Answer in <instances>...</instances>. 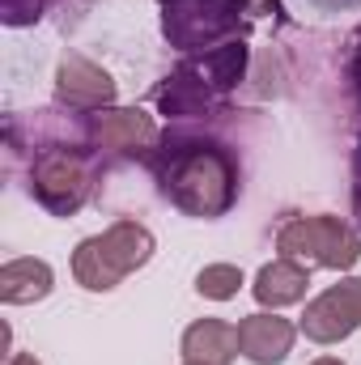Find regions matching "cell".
Returning a JSON list of instances; mask_svg holds the SVG:
<instances>
[{
    "instance_id": "17",
    "label": "cell",
    "mask_w": 361,
    "mask_h": 365,
    "mask_svg": "<svg viewBox=\"0 0 361 365\" xmlns=\"http://www.w3.org/2000/svg\"><path fill=\"white\" fill-rule=\"evenodd\" d=\"M4 365H43V361H39L34 353H9V357H4Z\"/></svg>"
},
{
    "instance_id": "20",
    "label": "cell",
    "mask_w": 361,
    "mask_h": 365,
    "mask_svg": "<svg viewBox=\"0 0 361 365\" xmlns=\"http://www.w3.org/2000/svg\"><path fill=\"white\" fill-rule=\"evenodd\" d=\"M310 365H345V361H340V357H315Z\"/></svg>"
},
{
    "instance_id": "4",
    "label": "cell",
    "mask_w": 361,
    "mask_h": 365,
    "mask_svg": "<svg viewBox=\"0 0 361 365\" xmlns=\"http://www.w3.org/2000/svg\"><path fill=\"white\" fill-rule=\"evenodd\" d=\"M98 191L93 145H47L30 162V195L51 217H77Z\"/></svg>"
},
{
    "instance_id": "10",
    "label": "cell",
    "mask_w": 361,
    "mask_h": 365,
    "mask_svg": "<svg viewBox=\"0 0 361 365\" xmlns=\"http://www.w3.org/2000/svg\"><path fill=\"white\" fill-rule=\"evenodd\" d=\"M298 344V323L280 319L276 310H255L238 319V357L251 365H280Z\"/></svg>"
},
{
    "instance_id": "14",
    "label": "cell",
    "mask_w": 361,
    "mask_h": 365,
    "mask_svg": "<svg viewBox=\"0 0 361 365\" xmlns=\"http://www.w3.org/2000/svg\"><path fill=\"white\" fill-rule=\"evenodd\" d=\"M243 284H247V276L238 264H208L195 272V293L208 302H230V297H238Z\"/></svg>"
},
{
    "instance_id": "13",
    "label": "cell",
    "mask_w": 361,
    "mask_h": 365,
    "mask_svg": "<svg viewBox=\"0 0 361 365\" xmlns=\"http://www.w3.org/2000/svg\"><path fill=\"white\" fill-rule=\"evenodd\" d=\"M183 361L195 365H234L238 357V323L225 319H195L183 331Z\"/></svg>"
},
{
    "instance_id": "19",
    "label": "cell",
    "mask_w": 361,
    "mask_h": 365,
    "mask_svg": "<svg viewBox=\"0 0 361 365\" xmlns=\"http://www.w3.org/2000/svg\"><path fill=\"white\" fill-rule=\"evenodd\" d=\"M353 191H361V145L353 149Z\"/></svg>"
},
{
    "instance_id": "6",
    "label": "cell",
    "mask_w": 361,
    "mask_h": 365,
    "mask_svg": "<svg viewBox=\"0 0 361 365\" xmlns=\"http://www.w3.org/2000/svg\"><path fill=\"white\" fill-rule=\"evenodd\" d=\"M247 13V0H162V38L183 56H200L238 38Z\"/></svg>"
},
{
    "instance_id": "11",
    "label": "cell",
    "mask_w": 361,
    "mask_h": 365,
    "mask_svg": "<svg viewBox=\"0 0 361 365\" xmlns=\"http://www.w3.org/2000/svg\"><path fill=\"white\" fill-rule=\"evenodd\" d=\"M251 293H255V302H260L264 310L298 306V302H306V293H310V268H306V264H298V259L276 255L272 264H264V268L255 272Z\"/></svg>"
},
{
    "instance_id": "2",
    "label": "cell",
    "mask_w": 361,
    "mask_h": 365,
    "mask_svg": "<svg viewBox=\"0 0 361 365\" xmlns=\"http://www.w3.org/2000/svg\"><path fill=\"white\" fill-rule=\"evenodd\" d=\"M243 73H247V43L243 38H230V43H221L213 51L187 56L179 68L166 77V86H158L153 102L171 119L213 115L230 98V90H238Z\"/></svg>"
},
{
    "instance_id": "3",
    "label": "cell",
    "mask_w": 361,
    "mask_h": 365,
    "mask_svg": "<svg viewBox=\"0 0 361 365\" xmlns=\"http://www.w3.org/2000/svg\"><path fill=\"white\" fill-rule=\"evenodd\" d=\"M158 251V238L149 225L132 221V217H119L111 221L102 234H90L77 242L73 251V280L90 293H111L119 289V280L132 272H141Z\"/></svg>"
},
{
    "instance_id": "5",
    "label": "cell",
    "mask_w": 361,
    "mask_h": 365,
    "mask_svg": "<svg viewBox=\"0 0 361 365\" xmlns=\"http://www.w3.org/2000/svg\"><path fill=\"white\" fill-rule=\"evenodd\" d=\"M276 251L285 259H298L306 268H327V272H349L361 259V234L332 217V212H298L285 217L276 230Z\"/></svg>"
},
{
    "instance_id": "7",
    "label": "cell",
    "mask_w": 361,
    "mask_h": 365,
    "mask_svg": "<svg viewBox=\"0 0 361 365\" xmlns=\"http://www.w3.org/2000/svg\"><path fill=\"white\" fill-rule=\"evenodd\" d=\"M86 136H90V145L98 153H115V158H128V162H145L158 149L162 128H158V119L145 106H106V110L90 115Z\"/></svg>"
},
{
    "instance_id": "18",
    "label": "cell",
    "mask_w": 361,
    "mask_h": 365,
    "mask_svg": "<svg viewBox=\"0 0 361 365\" xmlns=\"http://www.w3.org/2000/svg\"><path fill=\"white\" fill-rule=\"evenodd\" d=\"M319 9H357L361 0H315Z\"/></svg>"
},
{
    "instance_id": "15",
    "label": "cell",
    "mask_w": 361,
    "mask_h": 365,
    "mask_svg": "<svg viewBox=\"0 0 361 365\" xmlns=\"http://www.w3.org/2000/svg\"><path fill=\"white\" fill-rule=\"evenodd\" d=\"M349 77H353V90L361 98V30L353 34V43H349Z\"/></svg>"
},
{
    "instance_id": "8",
    "label": "cell",
    "mask_w": 361,
    "mask_h": 365,
    "mask_svg": "<svg viewBox=\"0 0 361 365\" xmlns=\"http://www.w3.org/2000/svg\"><path fill=\"white\" fill-rule=\"evenodd\" d=\"M361 327V276H345L306 302L298 331L310 344H340Z\"/></svg>"
},
{
    "instance_id": "21",
    "label": "cell",
    "mask_w": 361,
    "mask_h": 365,
    "mask_svg": "<svg viewBox=\"0 0 361 365\" xmlns=\"http://www.w3.org/2000/svg\"><path fill=\"white\" fill-rule=\"evenodd\" d=\"M353 195H357V212H361V191H353Z\"/></svg>"
},
{
    "instance_id": "12",
    "label": "cell",
    "mask_w": 361,
    "mask_h": 365,
    "mask_svg": "<svg viewBox=\"0 0 361 365\" xmlns=\"http://www.w3.org/2000/svg\"><path fill=\"white\" fill-rule=\"evenodd\" d=\"M56 289V268L39 255H17L0 268V302L4 306H34L51 297Z\"/></svg>"
},
{
    "instance_id": "9",
    "label": "cell",
    "mask_w": 361,
    "mask_h": 365,
    "mask_svg": "<svg viewBox=\"0 0 361 365\" xmlns=\"http://www.w3.org/2000/svg\"><path fill=\"white\" fill-rule=\"evenodd\" d=\"M115 98H119V86L102 64H93L81 51L60 56V64H56V102L60 106H68L77 115H98V110L115 106Z\"/></svg>"
},
{
    "instance_id": "1",
    "label": "cell",
    "mask_w": 361,
    "mask_h": 365,
    "mask_svg": "<svg viewBox=\"0 0 361 365\" xmlns=\"http://www.w3.org/2000/svg\"><path fill=\"white\" fill-rule=\"evenodd\" d=\"M162 200H171L183 217L217 221L243 195V166L225 140L200 132H162L158 149L145 158Z\"/></svg>"
},
{
    "instance_id": "22",
    "label": "cell",
    "mask_w": 361,
    "mask_h": 365,
    "mask_svg": "<svg viewBox=\"0 0 361 365\" xmlns=\"http://www.w3.org/2000/svg\"><path fill=\"white\" fill-rule=\"evenodd\" d=\"M183 365H195V361H183Z\"/></svg>"
},
{
    "instance_id": "16",
    "label": "cell",
    "mask_w": 361,
    "mask_h": 365,
    "mask_svg": "<svg viewBox=\"0 0 361 365\" xmlns=\"http://www.w3.org/2000/svg\"><path fill=\"white\" fill-rule=\"evenodd\" d=\"M251 13H280V0H247Z\"/></svg>"
}]
</instances>
